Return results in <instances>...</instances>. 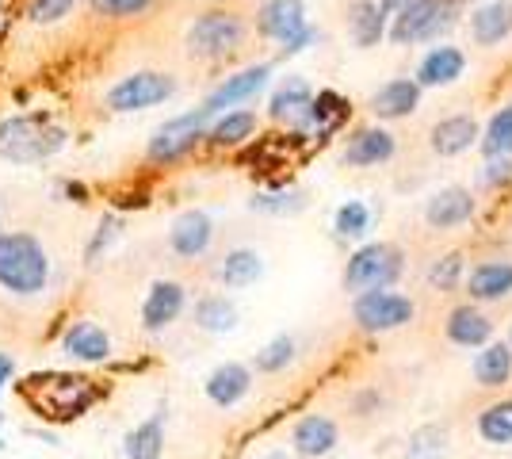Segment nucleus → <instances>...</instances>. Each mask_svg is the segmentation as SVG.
<instances>
[{
    "label": "nucleus",
    "instance_id": "obj_1",
    "mask_svg": "<svg viewBox=\"0 0 512 459\" xmlns=\"http://www.w3.org/2000/svg\"><path fill=\"white\" fill-rule=\"evenodd\" d=\"M20 398L54 425H69L81 414H88L100 398V387L85 379V375H69V372H39L31 375L20 387Z\"/></svg>",
    "mask_w": 512,
    "mask_h": 459
},
{
    "label": "nucleus",
    "instance_id": "obj_2",
    "mask_svg": "<svg viewBox=\"0 0 512 459\" xmlns=\"http://www.w3.org/2000/svg\"><path fill=\"white\" fill-rule=\"evenodd\" d=\"M46 284H50V257L43 241L23 230L0 234V287L20 299H31L46 291Z\"/></svg>",
    "mask_w": 512,
    "mask_h": 459
},
{
    "label": "nucleus",
    "instance_id": "obj_3",
    "mask_svg": "<svg viewBox=\"0 0 512 459\" xmlns=\"http://www.w3.org/2000/svg\"><path fill=\"white\" fill-rule=\"evenodd\" d=\"M65 146V131L46 123L43 115H16L0 123V157L16 161V165H31V161H46L50 153Z\"/></svg>",
    "mask_w": 512,
    "mask_h": 459
},
{
    "label": "nucleus",
    "instance_id": "obj_4",
    "mask_svg": "<svg viewBox=\"0 0 512 459\" xmlns=\"http://www.w3.org/2000/svg\"><path fill=\"white\" fill-rule=\"evenodd\" d=\"M402 276V257H398V249H390V245H363L360 253L348 261L344 268V287L348 291H386V287L394 284Z\"/></svg>",
    "mask_w": 512,
    "mask_h": 459
},
{
    "label": "nucleus",
    "instance_id": "obj_5",
    "mask_svg": "<svg viewBox=\"0 0 512 459\" xmlns=\"http://www.w3.org/2000/svg\"><path fill=\"white\" fill-rule=\"evenodd\" d=\"M241 39H245L241 16H234V12H207V16H199L192 23L188 50H192L195 58H222V54L237 50Z\"/></svg>",
    "mask_w": 512,
    "mask_h": 459
},
{
    "label": "nucleus",
    "instance_id": "obj_6",
    "mask_svg": "<svg viewBox=\"0 0 512 459\" xmlns=\"http://www.w3.org/2000/svg\"><path fill=\"white\" fill-rule=\"evenodd\" d=\"M176 81L169 73H153V69H142V73H130L119 85L107 92V108L111 111H142L153 108L161 100H169Z\"/></svg>",
    "mask_w": 512,
    "mask_h": 459
},
{
    "label": "nucleus",
    "instance_id": "obj_7",
    "mask_svg": "<svg viewBox=\"0 0 512 459\" xmlns=\"http://www.w3.org/2000/svg\"><path fill=\"white\" fill-rule=\"evenodd\" d=\"M352 314L367 333H390V329H402L406 322H413V303L406 295H394V291H363V295H356Z\"/></svg>",
    "mask_w": 512,
    "mask_h": 459
},
{
    "label": "nucleus",
    "instance_id": "obj_8",
    "mask_svg": "<svg viewBox=\"0 0 512 459\" xmlns=\"http://www.w3.org/2000/svg\"><path fill=\"white\" fill-rule=\"evenodd\" d=\"M211 115L199 108V111H188V115H176L169 119L161 131L153 134L150 142V157L153 161H172V157H180V153H188L203 138V123H207Z\"/></svg>",
    "mask_w": 512,
    "mask_h": 459
},
{
    "label": "nucleus",
    "instance_id": "obj_9",
    "mask_svg": "<svg viewBox=\"0 0 512 459\" xmlns=\"http://www.w3.org/2000/svg\"><path fill=\"white\" fill-rule=\"evenodd\" d=\"M451 4L448 0H417L394 23V43H417V39H432L444 23H448Z\"/></svg>",
    "mask_w": 512,
    "mask_h": 459
},
{
    "label": "nucleus",
    "instance_id": "obj_10",
    "mask_svg": "<svg viewBox=\"0 0 512 459\" xmlns=\"http://www.w3.org/2000/svg\"><path fill=\"white\" fill-rule=\"evenodd\" d=\"M184 303H188V295H184L180 284H172V280L153 284L150 295H146V303H142V326L150 329V333L172 326V322L184 314Z\"/></svg>",
    "mask_w": 512,
    "mask_h": 459
},
{
    "label": "nucleus",
    "instance_id": "obj_11",
    "mask_svg": "<svg viewBox=\"0 0 512 459\" xmlns=\"http://www.w3.org/2000/svg\"><path fill=\"white\" fill-rule=\"evenodd\" d=\"M264 81H268V66L241 69V73H234V77H226V81L203 100V111L214 115V111H222V108H234V104H241V100L256 96V92L264 88Z\"/></svg>",
    "mask_w": 512,
    "mask_h": 459
},
{
    "label": "nucleus",
    "instance_id": "obj_12",
    "mask_svg": "<svg viewBox=\"0 0 512 459\" xmlns=\"http://www.w3.org/2000/svg\"><path fill=\"white\" fill-rule=\"evenodd\" d=\"M62 349L65 356H73L81 364H104L107 356H111V337L96 322H73L69 333L62 337Z\"/></svg>",
    "mask_w": 512,
    "mask_h": 459
},
{
    "label": "nucleus",
    "instance_id": "obj_13",
    "mask_svg": "<svg viewBox=\"0 0 512 459\" xmlns=\"http://www.w3.org/2000/svg\"><path fill=\"white\" fill-rule=\"evenodd\" d=\"M211 238H214V226L203 211H184L169 230V245L176 257H199V253H207Z\"/></svg>",
    "mask_w": 512,
    "mask_h": 459
},
{
    "label": "nucleus",
    "instance_id": "obj_14",
    "mask_svg": "<svg viewBox=\"0 0 512 459\" xmlns=\"http://www.w3.org/2000/svg\"><path fill=\"white\" fill-rule=\"evenodd\" d=\"M291 444H295V452L306 459L329 456V452L337 448V421L325 414L302 417L299 425H295V433H291Z\"/></svg>",
    "mask_w": 512,
    "mask_h": 459
},
{
    "label": "nucleus",
    "instance_id": "obj_15",
    "mask_svg": "<svg viewBox=\"0 0 512 459\" xmlns=\"http://www.w3.org/2000/svg\"><path fill=\"white\" fill-rule=\"evenodd\" d=\"M260 31L268 39H279V43H291L295 35L306 31V20H302V0H268L260 8Z\"/></svg>",
    "mask_w": 512,
    "mask_h": 459
},
{
    "label": "nucleus",
    "instance_id": "obj_16",
    "mask_svg": "<svg viewBox=\"0 0 512 459\" xmlns=\"http://www.w3.org/2000/svg\"><path fill=\"white\" fill-rule=\"evenodd\" d=\"M249 387H253V375H249L245 364H218L207 375V398H211L214 406H222V410L237 406L249 394Z\"/></svg>",
    "mask_w": 512,
    "mask_h": 459
},
{
    "label": "nucleus",
    "instance_id": "obj_17",
    "mask_svg": "<svg viewBox=\"0 0 512 459\" xmlns=\"http://www.w3.org/2000/svg\"><path fill=\"white\" fill-rule=\"evenodd\" d=\"M470 215H474V199H470L467 188H444V192H436V196L428 199V207H425L428 226H436V230L463 226Z\"/></svg>",
    "mask_w": 512,
    "mask_h": 459
},
{
    "label": "nucleus",
    "instance_id": "obj_18",
    "mask_svg": "<svg viewBox=\"0 0 512 459\" xmlns=\"http://www.w3.org/2000/svg\"><path fill=\"white\" fill-rule=\"evenodd\" d=\"M512 31V0H493V4H482L474 16H470V35L478 46H493L501 43Z\"/></svg>",
    "mask_w": 512,
    "mask_h": 459
},
{
    "label": "nucleus",
    "instance_id": "obj_19",
    "mask_svg": "<svg viewBox=\"0 0 512 459\" xmlns=\"http://www.w3.org/2000/svg\"><path fill=\"white\" fill-rule=\"evenodd\" d=\"M165 452V410L146 417L123 437V456L127 459H161Z\"/></svg>",
    "mask_w": 512,
    "mask_h": 459
},
{
    "label": "nucleus",
    "instance_id": "obj_20",
    "mask_svg": "<svg viewBox=\"0 0 512 459\" xmlns=\"http://www.w3.org/2000/svg\"><path fill=\"white\" fill-rule=\"evenodd\" d=\"M467 291H470V299H482V303L505 299V295L512 291V264L509 261L478 264V268L467 276Z\"/></svg>",
    "mask_w": 512,
    "mask_h": 459
},
{
    "label": "nucleus",
    "instance_id": "obj_21",
    "mask_svg": "<svg viewBox=\"0 0 512 459\" xmlns=\"http://www.w3.org/2000/svg\"><path fill=\"white\" fill-rule=\"evenodd\" d=\"M421 100V85L417 81H386L375 96H371V111L379 119H402L409 111L417 108Z\"/></svg>",
    "mask_w": 512,
    "mask_h": 459
},
{
    "label": "nucleus",
    "instance_id": "obj_22",
    "mask_svg": "<svg viewBox=\"0 0 512 459\" xmlns=\"http://www.w3.org/2000/svg\"><path fill=\"white\" fill-rule=\"evenodd\" d=\"M390 153H394V134L379 131V127H367V131L348 138V146H344V165H379Z\"/></svg>",
    "mask_w": 512,
    "mask_h": 459
},
{
    "label": "nucleus",
    "instance_id": "obj_23",
    "mask_svg": "<svg viewBox=\"0 0 512 459\" xmlns=\"http://www.w3.org/2000/svg\"><path fill=\"white\" fill-rule=\"evenodd\" d=\"M493 333V322L482 314V310H474V306H459V310H451L448 318V337L455 345H463V349H478V345H486Z\"/></svg>",
    "mask_w": 512,
    "mask_h": 459
},
{
    "label": "nucleus",
    "instance_id": "obj_24",
    "mask_svg": "<svg viewBox=\"0 0 512 459\" xmlns=\"http://www.w3.org/2000/svg\"><path fill=\"white\" fill-rule=\"evenodd\" d=\"M474 138H478V123L470 115H451V119L432 127V150L440 157H455V153L470 150Z\"/></svg>",
    "mask_w": 512,
    "mask_h": 459
},
{
    "label": "nucleus",
    "instance_id": "obj_25",
    "mask_svg": "<svg viewBox=\"0 0 512 459\" xmlns=\"http://www.w3.org/2000/svg\"><path fill=\"white\" fill-rule=\"evenodd\" d=\"M463 66H467L463 50H455V46H440V50H432L425 62H421L417 81H421V85H451V81H459V77H463Z\"/></svg>",
    "mask_w": 512,
    "mask_h": 459
},
{
    "label": "nucleus",
    "instance_id": "obj_26",
    "mask_svg": "<svg viewBox=\"0 0 512 459\" xmlns=\"http://www.w3.org/2000/svg\"><path fill=\"white\" fill-rule=\"evenodd\" d=\"M512 375V349L509 345H486L474 360V379L482 387H505Z\"/></svg>",
    "mask_w": 512,
    "mask_h": 459
},
{
    "label": "nucleus",
    "instance_id": "obj_27",
    "mask_svg": "<svg viewBox=\"0 0 512 459\" xmlns=\"http://www.w3.org/2000/svg\"><path fill=\"white\" fill-rule=\"evenodd\" d=\"M260 272H264V264H260L253 249H234V253H226V261L218 268V280L226 287H234V291H241V287L256 284Z\"/></svg>",
    "mask_w": 512,
    "mask_h": 459
},
{
    "label": "nucleus",
    "instance_id": "obj_28",
    "mask_svg": "<svg viewBox=\"0 0 512 459\" xmlns=\"http://www.w3.org/2000/svg\"><path fill=\"white\" fill-rule=\"evenodd\" d=\"M195 326L207 333H230L237 326V306L226 295H207L195 303Z\"/></svg>",
    "mask_w": 512,
    "mask_h": 459
},
{
    "label": "nucleus",
    "instance_id": "obj_29",
    "mask_svg": "<svg viewBox=\"0 0 512 459\" xmlns=\"http://www.w3.org/2000/svg\"><path fill=\"white\" fill-rule=\"evenodd\" d=\"M348 27H352V39L360 46H375L383 39V12L375 0H356L348 8Z\"/></svg>",
    "mask_w": 512,
    "mask_h": 459
},
{
    "label": "nucleus",
    "instance_id": "obj_30",
    "mask_svg": "<svg viewBox=\"0 0 512 459\" xmlns=\"http://www.w3.org/2000/svg\"><path fill=\"white\" fill-rule=\"evenodd\" d=\"M478 433L486 444H512V402H493L478 417Z\"/></svg>",
    "mask_w": 512,
    "mask_h": 459
},
{
    "label": "nucleus",
    "instance_id": "obj_31",
    "mask_svg": "<svg viewBox=\"0 0 512 459\" xmlns=\"http://www.w3.org/2000/svg\"><path fill=\"white\" fill-rule=\"evenodd\" d=\"M310 100H314V96H310V88L302 85V81H287V85L272 96V115H276V119L310 115Z\"/></svg>",
    "mask_w": 512,
    "mask_h": 459
},
{
    "label": "nucleus",
    "instance_id": "obj_32",
    "mask_svg": "<svg viewBox=\"0 0 512 459\" xmlns=\"http://www.w3.org/2000/svg\"><path fill=\"white\" fill-rule=\"evenodd\" d=\"M256 127V115L253 111H230V115H222L218 123H214L211 138L218 146H237V142H245Z\"/></svg>",
    "mask_w": 512,
    "mask_h": 459
},
{
    "label": "nucleus",
    "instance_id": "obj_33",
    "mask_svg": "<svg viewBox=\"0 0 512 459\" xmlns=\"http://www.w3.org/2000/svg\"><path fill=\"white\" fill-rule=\"evenodd\" d=\"M448 456V433L440 425H425L409 437L406 459H444Z\"/></svg>",
    "mask_w": 512,
    "mask_h": 459
},
{
    "label": "nucleus",
    "instance_id": "obj_34",
    "mask_svg": "<svg viewBox=\"0 0 512 459\" xmlns=\"http://www.w3.org/2000/svg\"><path fill=\"white\" fill-rule=\"evenodd\" d=\"M486 157H509L512 153V108H501L490 119V131L482 138Z\"/></svg>",
    "mask_w": 512,
    "mask_h": 459
},
{
    "label": "nucleus",
    "instance_id": "obj_35",
    "mask_svg": "<svg viewBox=\"0 0 512 459\" xmlns=\"http://www.w3.org/2000/svg\"><path fill=\"white\" fill-rule=\"evenodd\" d=\"M295 360V337H276V341H268L264 349L256 352V368L260 372H283L287 364Z\"/></svg>",
    "mask_w": 512,
    "mask_h": 459
},
{
    "label": "nucleus",
    "instance_id": "obj_36",
    "mask_svg": "<svg viewBox=\"0 0 512 459\" xmlns=\"http://www.w3.org/2000/svg\"><path fill=\"white\" fill-rule=\"evenodd\" d=\"M367 222H371V215H367L363 203H344L341 211H337V234L341 238H360L363 230H367Z\"/></svg>",
    "mask_w": 512,
    "mask_h": 459
},
{
    "label": "nucleus",
    "instance_id": "obj_37",
    "mask_svg": "<svg viewBox=\"0 0 512 459\" xmlns=\"http://www.w3.org/2000/svg\"><path fill=\"white\" fill-rule=\"evenodd\" d=\"M92 4V12H100V16H138V12H146L153 0H88Z\"/></svg>",
    "mask_w": 512,
    "mask_h": 459
},
{
    "label": "nucleus",
    "instance_id": "obj_38",
    "mask_svg": "<svg viewBox=\"0 0 512 459\" xmlns=\"http://www.w3.org/2000/svg\"><path fill=\"white\" fill-rule=\"evenodd\" d=\"M77 0H31V20L35 23H58L62 16H69V8H73Z\"/></svg>",
    "mask_w": 512,
    "mask_h": 459
},
{
    "label": "nucleus",
    "instance_id": "obj_39",
    "mask_svg": "<svg viewBox=\"0 0 512 459\" xmlns=\"http://www.w3.org/2000/svg\"><path fill=\"white\" fill-rule=\"evenodd\" d=\"M115 234H119V219H115V215H107V219L100 222V234H96V238L88 241V249H85V257H88V261H96V257L104 253L107 245L115 241Z\"/></svg>",
    "mask_w": 512,
    "mask_h": 459
},
{
    "label": "nucleus",
    "instance_id": "obj_40",
    "mask_svg": "<svg viewBox=\"0 0 512 459\" xmlns=\"http://www.w3.org/2000/svg\"><path fill=\"white\" fill-rule=\"evenodd\" d=\"M459 268H463V261L451 253V257H444V261L432 268V284L436 287H451L455 284V276H459Z\"/></svg>",
    "mask_w": 512,
    "mask_h": 459
},
{
    "label": "nucleus",
    "instance_id": "obj_41",
    "mask_svg": "<svg viewBox=\"0 0 512 459\" xmlns=\"http://www.w3.org/2000/svg\"><path fill=\"white\" fill-rule=\"evenodd\" d=\"M409 4H417V0H379V12L383 16H402Z\"/></svg>",
    "mask_w": 512,
    "mask_h": 459
},
{
    "label": "nucleus",
    "instance_id": "obj_42",
    "mask_svg": "<svg viewBox=\"0 0 512 459\" xmlns=\"http://www.w3.org/2000/svg\"><path fill=\"white\" fill-rule=\"evenodd\" d=\"M12 375H16V364H12V356H8V352H0V387H4Z\"/></svg>",
    "mask_w": 512,
    "mask_h": 459
},
{
    "label": "nucleus",
    "instance_id": "obj_43",
    "mask_svg": "<svg viewBox=\"0 0 512 459\" xmlns=\"http://www.w3.org/2000/svg\"><path fill=\"white\" fill-rule=\"evenodd\" d=\"M268 459H287V452H272Z\"/></svg>",
    "mask_w": 512,
    "mask_h": 459
},
{
    "label": "nucleus",
    "instance_id": "obj_44",
    "mask_svg": "<svg viewBox=\"0 0 512 459\" xmlns=\"http://www.w3.org/2000/svg\"><path fill=\"white\" fill-rule=\"evenodd\" d=\"M0 452H4V440H0Z\"/></svg>",
    "mask_w": 512,
    "mask_h": 459
}]
</instances>
